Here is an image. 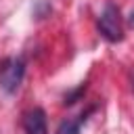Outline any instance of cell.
Segmentation results:
<instances>
[{
	"mask_svg": "<svg viewBox=\"0 0 134 134\" xmlns=\"http://www.w3.org/2000/svg\"><path fill=\"white\" fill-rule=\"evenodd\" d=\"M98 31L103 34L105 40L109 42H119L124 38L121 31V19H119V10L115 4H107L98 17Z\"/></svg>",
	"mask_w": 134,
	"mask_h": 134,
	"instance_id": "obj_2",
	"label": "cell"
},
{
	"mask_svg": "<svg viewBox=\"0 0 134 134\" xmlns=\"http://www.w3.org/2000/svg\"><path fill=\"white\" fill-rule=\"evenodd\" d=\"M23 130L25 134H48V124H46V113L44 109L36 107L23 115Z\"/></svg>",
	"mask_w": 134,
	"mask_h": 134,
	"instance_id": "obj_3",
	"label": "cell"
},
{
	"mask_svg": "<svg viewBox=\"0 0 134 134\" xmlns=\"http://www.w3.org/2000/svg\"><path fill=\"white\" fill-rule=\"evenodd\" d=\"M25 75V61L21 57H8L0 63V88L8 94L17 92Z\"/></svg>",
	"mask_w": 134,
	"mask_h": 134,
	"instance_id": "obj_1",
	"label": "cell"
},
{
	"mask_svg": "<svg viewBox=\"0 0 134 134\" xmlns=\"http://www.w3.org/2000/svg\"><path fill=\"white\" fill-rule=\"evenodd\" d=\"M80 126L82 119H63L54 134H80Z\"/></svg>",
	"mask_w": 134,
	"mask_h": 134,
	"instance_id": "obj_4",
	"label": "cell"
}]
</instances>
